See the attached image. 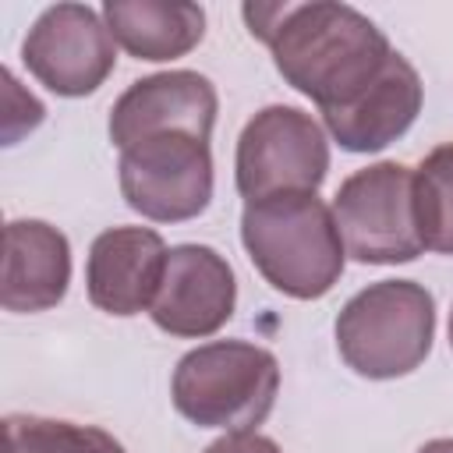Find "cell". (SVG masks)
<instances>
[{
	"label": "cell",
	"mask_w": 453,
	"mask_h": 453,
	"mask_svg": "<svg viewBox=\"0 0 453 453\" xmlns=\"http://www.w3.org/2000/svg\"><path fill=\"white\" fill-rule=\"evenodd\" d=\"M248 32L269 46L276 71L319 113L350 106L389 64L386 32L350 4H244Z\"/></svg>",
	"instance_id": "6da1fadb"
},
{
	"label": "cell",
	"mask_w": 453,
	"mask_h": 453,
	"mask_svg": "<svg viewBox=\"0 0 453 453\" xmlns=\"http://www.w3.org/2000/svg\"><path fill=\"white\" fill-rule=\"evenodd\" d=\"M241 244L262 280L294 301L326 297L347 265L333 205H326L319 191L244 202Z\"/></svg>",
	"instance_id": "7a4b0ae2"
},
{
	"label": "cell",
	"mask_w": 453,
	"mask_h": 453,
	"mask_svg": "<svg viewBox=\"0 0 453 453\" xmlns=\"http://www.w3.org/2000/svg\"><path fill=\"white\" fill-rule=\"evenodd\" d=\"M336 350L361 379H400L425 365L435 340V297L414 280H379L336 315Z\"/></svg>",
	"instance_id": "3957f363"
},
{
	"label": "cell",
	"mask_w": 453,
	"mask_h": 453,
	"mask_svg": "<svg viewBox=\"0 0 453 453\" xmlns=\"http://www.w3.org/2000/svg\"><path fill=\"white\" fill-rule=\"evenodd\" d=\"M280 393V361L273 350L248 340H212L188 350L170 379V396L180 418L198 428L251 432Z\"/></svg>",
	"instance_id": "277c9868"
},
{
	"label": "cell",
	"mask_w": 453,
	"mask_h": 453,
	"mask_svg": "<svg viewBox=\"0 0 453 453\" xmlns=\"http://www.w3.org/2000/svg\"><path fill=\"white\" fill-rule=\"evenodd\" d=\"M347 258L361 265H400L425 251L414 209V170L382 159L350 173L333 198Z\"/></svg>",
	"instance_id": "5b68a950"
},
{
	"label": "cell",
	"mask_w": 453,
	"mask_h": 453,
	"mask_svg": "<svg viewBox=\"0 0 453 453\" xmlns=\"http://www.w3.org/2000/svg\"><path fill=\"white\" fill-rule=\"evenodd\" d=\"M326 173L329 138L311 113L276 103L244 124L234 156V180L244 202L287 191H319Z\"/></svg>",
	"instance_id": "8992f818"
},
{
	"label": "cell",
	"mask_w": 453,
	"mask_h": 453,
	"mask_svg": "<svg viewBox=\"0 0 453 453\" xmlns=\"http://www.w3.org/2000/svg\"><path fill=\"white\" fill-rule=\"evenodd\" d=\"M120 195L152 223H184L212 202V152L195 134H152L120 149Z\"/></svg>",
	"instance_id": "52a82bcc"
},
{
	"label": "cell",
	"mask_w": 453,
	"mask_h": 453,
	"mask_svg": "<svg viewBox=\"0 0 453 453\" xmlns=\"http://www.w3.org/2000/svg\"><path fill=\"white\" fill-rule=\"evenodd\" d=\"M21 60L50 92L81 99L113 74L117 42L103 21V11L88 4H53L32 21L21 42Z\"/></svg>",
	"instance_id": "ba28073f"
},
{
	"label": "cell",
	"mask_w": 453,
	"mask_h": 453,
	"mask_svg": "<svg viewBox=\"0 0 453 453\" xmlns=\"http://www.w3.org/2000/svg\"><path fill=\"white\" fill-rule=\"evenodd\" d=\"M216 85L198 71H159L131 81L110 110V142L127 149L152 134H195L209 142L216 124Z\"/></svg>",
	"instance_id": "9c48e42d"
},
{
	"label": "cell",
	"mask_w": 453,
	"mask_h": 453,
	"mask_svg": "<svg viewBox=\"0 0 453 453\" xmlns=\"http://www.w3.org/2000/svg\"><path fill=\"white\" fill-rule=\"evenodd\" d=\"M237 304V280L230 262L209 244L170 248L159 294L149 308L152 322L180 340H205L219 333Z\"/></svg>",
	"instance_id": "30bf717a"
},
{
	"label": "cell",
	"mask_w": 453,
	"mask_h": 453,
	"mask_svg": "<svg viewBox=\"0 0 453 453\" xmlns=\"http://www.w3.org/2000/svg\"><path fill=\"white\" fill-rule=\"evenodd\" d=\"M170 248L149 226H110L103 230L85 262L88 301L117 319H131L152 308Z\"/></svg>",
	"instance_id": "8fae6325"
},
{
	"label": "cell",
	"mask_w": 453,
	"mask_h": 453,
	"mask_svg": "<svg viewBox=\"0 0 453 453\" xmlns=\"http://www.w3.org/2000/svg\"><path fill=\"white\" fill-rule=\"evenodd\" d=\"M421 103H425V85H421L414 64L393 50L382 74L350 106L322 113V120H326V131L333 134V142H340V149L368 156V152H379V149L393 145L396 138H403L411 131V124L418 120Z\"/></svg>",
	"instance_id": "7c38bea8"
},
{
	"label": "cell",
	"mask_w": 453,
	"mask_h": 453,
	"mask_svg": "<svg viewBox=\"0 0 453 453\" xmlns=\"http://www.w3.org/2000/svg\"><path fill=\"white\" fill-rule=\"evenodd\" d=\"M71 283V244L46 219H11L4 226L0 304L18 315L57 308Z\"/></svg>",
	"instance_id": "4fadbf2b"
},
{
	"label": "cell",
	"mask_w": 453,
	"mask_h": 453,
	"mask_svg": "<svg viewBox=\"0 0 453 453\" xmlns=\"http://www.w3.org/2000/svg\"><path fill=\"white\" fill-rule=\"evenodd\" d=\"M103 21L124 53L149 64L188 57L205 39V11L188 0H106Z\"/></svg>",
	"instance_id": "5bb4252c"
},
{
	"label": "cell",
	"mask_w": 453,
	"mask_h": 453,
	"mask_svg": "<svg viewBox=\"0 0 453 453\" xmlns=\"http://www.w3.org/2000/svg\"><path fill=\"white\" fill-rule=\"evenodd\" d=\"M414 209L425 251L453 255V142L435 145L414 170Z\"/></svg>",
	"instance_id": "9a60e30c"
},
{
	"label": "cell",
	"mask_w": 453,
	"mask_h": 453,
	"mask_svg": "<svg viewBox=\"0 0 453 453\" xmlns=\"http://www.w3.org/2000/svg\"><path fill=\"white\" fill-rule=\"evenodd\" d=\"M7 453H127L110 432L96 425H74L39 414L4 418Z\"/></svg>",
	"instance_id": "2e32d148"
},
{
	"label": "cell",
	"mask_w": 453,
	"mask_h": 453,
	"mask_svg": "<svg viewBox=\"0 0 453 453\" xmlns=\"http://www.w3.org/2000/svg\"><path fill=\"white\" fill-rule=\"evenodd\" d=\"M46 117V106L25 92L11 67H4V145H14L21 134L35 131Z\"/></svg>",
	"instance_id": "e0dca14e"
},
{
	"label": "cell",
	"mask_w": 453,
	"mask_h": 453,
	"mask_svg": "<svg viewBox=\"0 0 453 453\" xmlns=\"http://www.w3.org/2000/svg\"><path fill=\"white\" fill-rule=\"evenodd\" d=\"M205 453H283V449L269 435H258L251 428V432H226V435H219L216 442L205 446Z\"/></svg>",
	"instance_id": "ac0fdd59"
},
{
	"label": "cell",
	"mask_w": 453,
	"mask_h": 453,
	"mask_svg": "<svg viewBox=\"0 0 453 453\" xmlns=\"http://www.w3.org/2000/svg\"><path fill=\"white\" fill-rule=\"evenodd\" d=\"M418 453H453V435H442V439H428Z\"/></svg>",
	"instance_id": "d6986e66"
},
{
	"label": "cell",
	"mask_w": 453,
	"mask_h": 453,
	"mask_svg": "<svg viewBox=\"0 0 453 453\" xmlns=\"http://www.w3.org/2000/svg\"><path fill=\"white\" fill-rule=\"evenodd\" d=\"M449 350H453V311H449Z\"/></svg>",
	"instance_id": "ffe728a7"
}]
</instances>
